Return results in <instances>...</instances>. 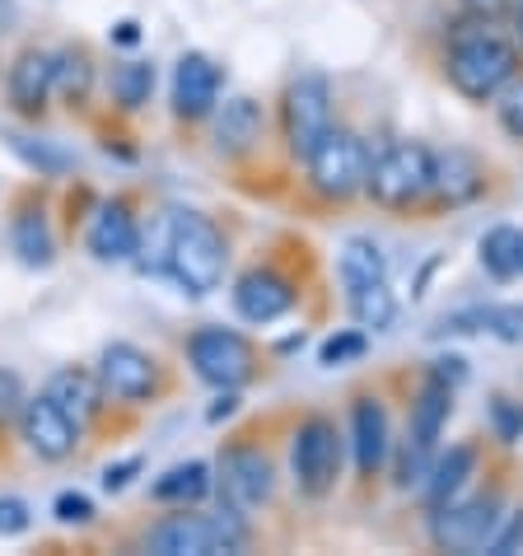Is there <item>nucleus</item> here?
Masks as SVG:
<instances>
[{"instance_id":"f257e3e1","label":"nucleus","mask_w":523,"mask_h":556,"mask_svg":"<svg viewBox=\"0 0 523 556\" xmlns=\"http://www.w3.org/2000/svg\"><path fill=\"white\" fill-rule=\"evenodd\" d=\"M444 75H449V85L468 103H490L519 75V48L505 34H496L490 24L472 20L468 28L454 34Z\"/></svg>"},{"instance_id":"f03ea898","label":"nucleus","mask_w":523,"mask_h":556,"mask_svg":"<svg viewBox=\"0 0 523 556\" xmlns=\"http://www.w3.org/2000/svg\"><path fill=\"white\" fill-rule=\"evenodd\" d=\"M229 267V243L220 235V225L206 220V215H174V229H168V249H164V271L188 290V295H211L220 290Z\"/></svg>"},{"instance_id":"7ed1b4c3","label":"nucleus","mask_w":523,"mask_h":556,"mask_svg":"<svg viewBox=\"0 0 523 556\" xmlns=\"http://www.w3.org/2000/svg\"><path fill=\"white\" fill-rule=\"evenodd\" d=\"M248 515L220 505V515H168L145 533V552L155 556H225L248 547Z\"/></svg>"},{"instance_id":"20e7f679","label":"nucleus","mask_w":523,"mask_h":556,"mask_svg":"<svg viewBox=\"0 0 523 556\" xmlns=\"http://www.w3.org/2000/svg\"><path fill=\"white\" fill-rule=\"evenodd\" d=\"M430 174H435V150L421 141H388L369 160L365 192L383 211H411L430 197Z\"/></svg>"},{"instance_id":"39448f33","label":"nucleus","mask_w":523,"mask_h":556,"mask_svg":"<svg viewBox=\"0 0 523 556\" xmlns=\"http://www.w3.org/2000/svg\"><path fill=\"white\" fill-rule=\"evenodd\" d=\"M342 458H346V440L332 416H304L295 440H290V472H295L299 496L309 501L332 496L336 477H342Z\"/></svg>"},{"instance_id":"423d86ee","label":"nucleus","mask_w":523,"mask_h":556,"mask_svg":"<svg viewBox=\"0 0 523 556\" xmlns=\"http://www.w3.org/2000/svg\"><path fill=\"white\" fill-rule=\"evenodd\" d=\"M369 160H374V150H369L356 131L332 127L309 150V160L304 164H309V182H314L318 197H328V202H350L356 192H365Z\"/></svg>"},{"instance_id":"0eeeda50","label":"nucleus","mask_w":523,"mask_h":556,"mask_svg":"<svg viewBox=\"0 0 523 556\" xmlns=\"http://www.w3.org/2000/svg\"><path fill=\"white\" fill-rule=\"evenodd\" d=\"M188 365L211 389H243L257 379V351L234 328H196L188 337Z\"/></svg>"},{"instance_id":"6e6552de","label":"nucleus","mask_w":523,"mask_h":556,"mask_svg":"<svg viewBox=\"0 0 523 556\" xmlns=\"http://www.w3.org/2000/svg\"><path fill=\"white\" fill-rule=\"evenodd\" d=\"M281 131L295 160H309V150L332 131V85L328 75L304 71L285 85L281 99Z\"/></svg>"},{"instance_id":"1a4fd4ad","label":"nucleus","mask_w":523,"mask_h":556,"mask_svg":"<svg viewBox=\"0 0 523 556\" xmlns=\"http://www.w3.org/2000/svg\"><path fill=\"white\" fill-rule=\"evenodd\" d=\"M215 491L220 505L239 509V515H257L262 505H271L276 496V468L257 444H229L215 458Z\"/></svg>"},{"instance_id":"9d476101","label":"nucleus","mask_w":523,"mask_h":556,"mask_svg":"<svg viewBox=\"0 0 523 556\" xmlns=\"http://www.w3.org/2000/svg\"><path fill=\"white\" fill-rule=\"evenodd\" d=\"M94 375L103 383V397H113V403H127V407L155 403L160 389H164L160 361L145 346H136V342H107L103 355H99Z\"/></svg>"},{"instance_id":"9b49d317","label":"nucleus","mask_w":523,"mask_h":556,"mask_svg":"<svg viewBox=\"0 0 523 556\" xmlns=\"http://www.w3.org/2000/svg\"><path fill=\"white\" fill-rule=\"evenodd\" d=\"M500 523V496H468V501H449L439 509H430V543L439 552H476L486 547V538Z\"/></svg>"},{"instance_id":"f8f14e48","label":"nucleus","mask_w":523,"mask_h":556,"mask_svg":"<svg viewBox=\"0 0 523 556\" xmlns=\"http://www.w3.org/2000/svg\"><path fill=\"white\" fill-rule=\"evenodd\" d=\"M20 435L28 444V454H38L42 463H61L80 444V426L48 393H38V397H24V407H20Z\"/></svg>"},{"instance_id":"ddd939ff","label":"nucleus","mask_w":523,"mask_h":556,"mask_svg":"<svg viewBox=\"0 0 523 556\" xmlns=\"http://www.w3.org/2000/svg\"><path fill=\"white\" fill-rule=\"evenodd\" d=\"M486 192V164L472 150L454 146L435 154V174H430V202L439 211H458Z\"/></svg>"},{"instance_id":"4468645a","label":"nucleus","mask_w":523,"mask_h":556,"mask_svg":"<svg viewBox=\"0 0 523 556\" xmlns=\"http://www.w3.org/2000/svg\"><path fill=\"white\" fill-rule=\"evenodd\" d=\"M220 89H225L220 61L206 56V52H188L174 71V113L188 117V122L211 117L215 103H220Z\"/></svg>"},{"instance_id":"2eb2a0df","label":"nucleus","mask_w":523,"mask_h":556,"mask_svg":"<svg viewBox=\"0 0 523 556\" xmlns=\"http://www.w3.org/2000/svg\"><path fill=\"white\" fill-rule=\"evenodd\" d=\"M350 454H356L360 477H379L383 463L393 454V430H388V407L374 393L350 403Z\"/></svg>"},{"instance_id":"dca6fc26","label":"nucleus","mask_w":523,"mask_h":556,"mask_svg":"<svg viewBox=\"0 0 523 556\" xmlns=\"http://www.w3.org/2000/svg\"><path fill=\"white\" fill-rule=\"evenodd\" d=\"M234 308L243 323H276L295 308V281L276 267H253L234 281Z\"/></svg>"},{"instance_id":"f3484780","label":"nucleus","mask_w":523,"mask_h":556,"mask_svg":"<svg viewBox=\"0 0 523 556\" xmlns=\"http://www.w3.org/2000/svg\"><path fill=\"white\" fill-rule=\"evenodd\" d=\"M85 243L99 262H131L141 253V220H136V211L122 197L117 202H103L85 229Z\"/></svg>"},{"instance_id":"a211bd4d","label":"nucleus","mask_w":523,"mask_h":556,"mask_svg":"<svg viewBox=\"0 0 523 556\" xmlns=\"http://www.w3.org/2000/svg\"><path fill=\"white\" fill-rule=\"evenodd\" d=\"M262 127H267V117H262V103L248 99V94H234V99L215 103V113H211L215 150L229 154V160H243L248 150H257Z\"/></svg>"},{"instance_id":"6ab92c4d","label":"nucleus","mask_w":523,"mask_h":556,"mask_svg":"<svg viewBox=\"0 0 523 556\" xmlns=\"http://www.w3.org/2000/svg\"><path fill=\"white\" fill-rule=\"evenodd\" d=\"M5 99L20 117H38L52 99V52L28 48L14 56V66L5 75Z\"/></svg>"},{"instance_id":"aec40b11","label":"nucleus","mask_w":523,"mask_h":556,"mask_svg":"<svg viewBox=\"0 0 523 556\" xmlns=\"http://www.w3.org/2000/svg\"><path fill=\"white\" fill-rule=\"evenodd\" d=\"M10 249L24 267H34V271H48L56 262V239H52V225H48L42 202H24L10 215Z\"/></svg>"},{"instance_id":"412c9836","label":"nucleus","mask_w":523,"mask_h":556,"mask_svg":"<svg viewBox=\"0 0 523 556\" xmlns=\"http://www.w3.org/2000/svg\"><path fill=\"white\" fill-rule=\"evenodd\" d=\"M468 332H490L500 342H523V304H472L458 308L435 328V337H468Z\"/></svg>"},{"instance_id":"4be33fe9","label":"nucleus","mask_w":523,"mask_h":556,"mask_svg":"<svg viewBox=\"0 0 523 556\" xmlns=\"http://www.w3.org/2000/svg\"><path fill=\"white\" fill-rule=\"evenodd\" d=\"M52 397V403L71 416L75 426H89L94 416L103 412V383H99V375H89V369H75V365H66V369H56V375L48 379V389H42Z\"/></svg>"},{"instance_id":"5701e85b","label":"nucleus","mask_w":523,"mask_h":556,"mask_svg":"<svg viewBox=\"0 0 523 556\" xmlns=\"http://www.w3.org/2000/svg\"><path fill=\"white\" fill-rule=\"evenodd\" d=\"M476 472V450L472 444H449V450H435V458H430V472L421 482V496H425V509H439L458 501V491L468 486V477Z\"/></svg>"},{"instance_id":"b1692460","label":"nucleus","mask_w":523,"mask_h":556,"mask_svg":"<svg viewBox=\"0 0 523 556\" xmlns=\"http://www.w3.org/2000/svg\"><path fill=\"white\" fill-rule=\"evenodd\" d=\"M454 393H458V389H449V383H439V379L425 375L417 403H411V430H407V435L417 440L421 450H430V454L439 450V435H444V426H449Z\"/></svg>"},{"instance_id":"393cba45","label":"nucleus","mask_w":523,"mask_h":556,"mask_svg":"<svg viewBox=\"0 0 523 556\" xmlns=\"http://www.w3.org/2000/svg\"><path fill=\"white\" fill-rule=\"evenodd\" d=\"M215 491V472L206 468V463H174L164 477H155V486H150V501H160V505H178V509H188L196 501H206Z\"/></svg>"},{"instance_id":"a878e982","label":"nucleus","mask_w":523,"mask_h":556,"mask_svg":"<svg viewBox=\"0 0 523 556\" xmlns=\"http://www.w3.org/2000/svg\"><path fill=\"white\" fill-rule=\"evenodd\" d=\"M490 281H523V225H496L476 243Z\"/></svg>"},{"instance_id":"bb28decb","label":"nucleus","mask_w":523,"mask_h":556,"mask_svg":"<svg viewBox=\"0 0 523 556\" xmlns=\"http://www.w3.org/2000/svg\"><path fill=\"white\" fill-rule=\"evenodd\" d=\"M336 276H342V290L350 295V290L360 286H374V281H388V257H383V249L374 239H346L342 243V257H336Z\"/></svg>"},{"instance_id":"cd10ccee","label":"nucleus","mask_w":523,"mask_h":556,"mask_svg":"<svg viewBox=\"0 0 523 556\" xmlns=\"http://www.w3.org/2000/svg\"><path fill=\"white\" fill-rule=\"evenodd\" d=\"M52 94L66 108H85L89 94H94V61L80 48L52 52Z\"/></svg>"},{"instance_id":"c85d7f7f","label":"nucleus","mask_w":523,"mask_h":556,"mask_svg":"<svg viewBox=\"0 0 523 556\" xmlns=\"http://www.w3.org/2000/svg\"><path fill=\"white\" fill-rule=\"evenodd\" d=\"M350 304V318L360 323V328H393V318H397V295L388 290V281H374V286H360V290H350L346 295Z\"/></svg>"},{"instance_id":"c756f323","label":"nucleus","mask_w":523,"mask_h":556,"mask_svg":"<svg viewBox=\"0 0 523 556\" xmlns=\"http://www.w3.org/2000/svg\"><path fill=\"white\" fill-rule=\"evenodd\" d=\"M150 94H155V66H150V61H122L113 71V99H117L122 113L145 108Z\"/></svg>"},{"instance_id":"7c9ffc66","label":"nucleus","mask_w":523,"mask_h":556,"mask_svg":"<svg viewBox=\"0 0 523 556\" xmlns=\"http://www.w3.org/2000/svg\"><path fill=\"white\" fill-rule=\"evenodd\" d=\"M10 146H14V154H20L28 168H38L42 178H61V174H71V168H75V154L61 150V146H52V141H28V136H10Z\"/></svg>"},{"instance_id":"2f4dec72","label":"nucleus","mask_w":523,"mask_h":556,"mask_svg":"<svg viewBox=\"0 0 523 556\" xmlns=\"http://www.w3.org/2000/svg\"><path fill=\"white\" fill-rule=\"evenodd\" d=\"M365 351H369V337H365L360 328H346V332H332L328 342L318 346V365H322V369H336V365L360 361Z\"/></svg>"},{"instance_id":"473e14b6","label":"nucleus","mask_w":523,"mask_h":556,"mask_svg":"<svg viewBox=\"0 0 523 556\" xmlns=\"http://www.w3.org/2000/svg\"><path fill=\"white\" fill-rule=\"evenodd\" d=\"M430 450H421L417 440H403V450H397V463H393V482L403 486V491H411V486H421L425 482V472H430Z\"/></svg>"},{"instance_id":"72a5a7b5","label":"nucleus","mask_w":523,"mask_h":556,"mask_svg":"<svg viewBox=\"0 0 523 556\" xmlns=\"http://www.w3.org/2000/svg\"><path fill=\"white\" fill-rule=\"evenodd\" d=\"M490 103H496L500 131H505V136H514V141H523V75H514V80L505 85Z\"/></svg>"},{"instance_id":"f704fd0d","label":"nucleus","mask_w":523,"mask_h":556,"mask_svg":"<svg viewBox=\"0 0 523 556\" xmlns=\"http://www.w3.org/2000/svg\"><path fill=\"white\" fill-rule=\"evenodd\" d=\"M490 430H496V440L519 444L523 440V403H514V397H490Z\"/></svg>"},{"instance_id":"c9c22d12","label":"nucleus","mask_w":523,"mask_h":556,"mask_svg":"<svg viewBox=\"0 0 523 556\" xmlns=\"http://www.w3.org/2000/svg\"><path fill=\"white\" fill-rule=\"evenodd\" d=\"M523 547V509H514V515H500L496 523V533L486 538V552L490 556H510Z\"/></svg>"},{"instance_id":"e433bc0d","label":"nucleus","mask_w":523,"mask_h":556,"mask_svg":"<svg viewBox=\"0 0 523 556\" xmlns=\"http://www.w3.org/2000/svg\"><path fill=\"white\" fill-rule=\"evenodd\" d=\"M52 515L61 523H89V519H94V501H89L85 491H61L56 505H52Z\"/></svg>"},{"instance_id":"4c0bfd02","label":"nucleus","mask_w":523,"mask_h":556,"mask_svg":"<svg viewBox=\"0 0 523 556\" xmlns=\"http://www.w3.org/2000/svg\"><path fill=\"white\" fill-rule=\"evenodd\" d=\"M20 407H24V383L14 369H0V426L20 421Z\"/></svg>"},{"instance_id":"58836bf2","label":"nucleus","mask_w":523,"mask_h":556,"mask_svg":"<svg viewBox=\"0 0 523 556\" xmlns=\"http://www.w3.org/2000/svg\"><path fill=\"white\" fill-rule=\"evenodd\" d=\"M28 523H34V515H28V505H24V501H14V496L0 501V538L24 533Z\"/></svg>"},{"instance_id":"ea45409f","label":"nucleus","mask_w":523,"mask_h":556,"mask_svg":"<svg viewBox=\"0 0 523 556\" xmlns=\"http://www.w3.org/2000/svg\"><path fill=\"white\" fill-rule=\"evenodd\" d=\"M145 468V458H122V463H107L103 468V491H127L131 477Z\"/></svg>"},{"instance_id":"a19ab883","label":"nucleus","mask_w":523,"mask_h":556,"mask_svg":"<svg viewBox=\"0 0 523 556\" xmlns=\"http://www.w3.org/2000/svg\"><path fill=\"white\" fill-rule=\"evenodd\" d=\"M430 379L449 383V389H458V383L468 379V361L463 355H439V361H430Z\"/></svg>"},{"instance_id":"79ce46f5","label":"nucleus","mask_w":523,"mask_h":556,"mask_svg":"<svg viewBox=\"0 0 523 556\" xmlns=\"http://www.w3.org/2000/svg\"><path fill=\"white\" fill-rule=\"evenodd\" d=\"M458 5H463L468 20H482V24H496L510 14V0H458Z\"/></svg>"},{"instance_id":"37998d69","label":"nucleus","mask_w":523,"mask_h":556,"mask_svg":"<svg viewBox=\"0 0 523 556\" xmlns=\"http://www.w3.org/2000/svg\"><path fill=\"white\" fill-rule=\"evenodd\" d=\"M136 38H141V24H131V20H127V24H117V42H127V48H131Z\"/></svg>"},{"instance_id":"c03bdc74","label":"nucleus","mask_w":523,"mask_h":556,"mask_svg":"<svg viewBox=\"0 0 523 556\" xmlns=\"http://www.w3.org/2000/svg\"><path fill=\"white\" fill-rule=\"evenodd\" d=\"M519 48H523V5H519Z\"/></svg>"}]
</instances>
